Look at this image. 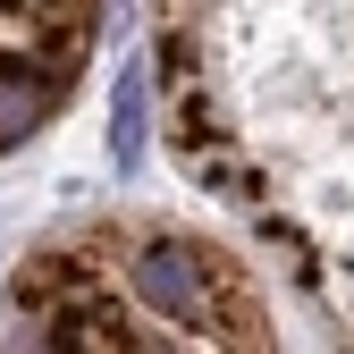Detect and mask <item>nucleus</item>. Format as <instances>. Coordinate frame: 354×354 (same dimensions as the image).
Returning a JSON list of instances; mask_svg holds the SVG:
<instances>
[{
  "mask_svg": "<svg viewBox=\"0 0 354 354\" xmlns=\"http://www.w3.org/2000/svg\"><path fill=\"white\" fill-rule=\"evenodd\" d=\"M127 287L169 329H194V346H253V313H245L236 270H219L211 253L177 245V236H144L127 253Z\"/></svg>",
  "mask_w": 354,
  "mask_h": 354,
  "instance_id": "f257e3e1",
  "label": "nucleus"
},
{
  "mask_svg": "<svg viewBox=\"0 0 354 354\" xmlns=\"http://www.w3.org/2000/svg\"><path fill=\"white\" fill-rule=\"evenodd\" d=\"M68 59H0V152L26 144L42 118L68 102Z\"/></svg>",
  "mask_w": 354,
  "mask_h": 354,
  "instance_id": "f03ea898",
  "label": "nucleus"
},
{
  "mask_svg": "<svg viewBox=\"0 0 354 354\" xmlns=\"http://www.w3.org/2000/svg\"><path fill=\"white\" fill-rule=\"evenodd\" d=\"M110 160L118 169L144 160V76H118V93H110Z\"/></svg>",
  "mask_w": 354,
  "mask_h": 354,
  "instance_id": "7ed1b4c3",
  "label": "nucleus"
}]
</instances>
